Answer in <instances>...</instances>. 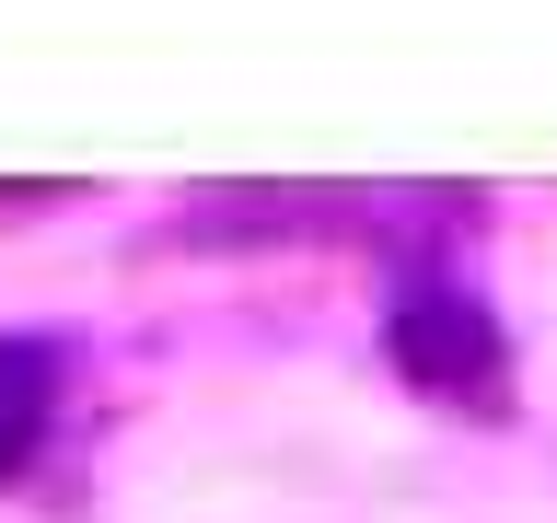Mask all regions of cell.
I'll return each instance as SVG.
<instances>
[{
	"mask_svg": "<svg viewBox=\"0 0 557 523\" xmlns=\"http://www.w3.org/2000/svg\"><path fill=\"white\" fill-rule=\"evenodd\" d=\"M383 349H395V373L418 396H442V408H499L511 396V349L487 326L476 291H453V279H407L395 314H383Z\"/></svg>",
	"mask_w": 557,
	"mask_h": 523,
	"instance_id": "6da1fadb",
	"label": "cell"
},
{
	"mask_svg": "<svg viewBox=\"0 0 557 523\" xmlns=\"http://www.w3.org/2000/svg\"><path fill=\"white\" fill-rule=\"evenodd\" d=\"M59 408V349L47 338H0V477H24Z\"/></svg>",
	"mask_w": 557,
	"mask_h": 523,
	"instance_id": "7a4b0ae2",
	"label": "cell"
}]
</instances>
